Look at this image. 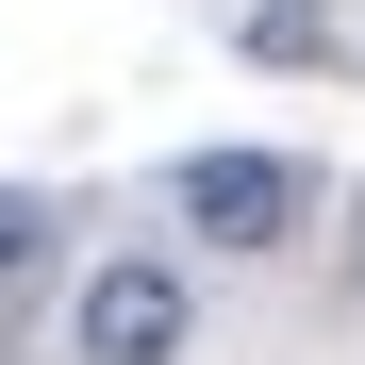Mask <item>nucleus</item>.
<instances>
[{"instance_id":"obj_1","label":"nucleus","mask_w":365,"mask_h":365,"mask_svg":"<svg viewBox=\"0 0 365 365\" xmlns=\"http://www.w3.org/2000/svg\"><path fill=\"white\" fill-rule=\"evenodd\" d=\"M182 316H200V299H182L166 250H116V266L67 282V349L83 365H182Z\"/></svg>"},{"instance_id":"obj_2","label":"nucleus","mask_w":365,"mask_h":365,"mask_svg":"<svg viewBox=\"0 0 365 365\" xmlns=\"http://www.w3.org/2000/svg\"><path fill=\"white\" fill-rule=\"evenodd\" d=\"M182 232H216V250H282L299 216H316V166L299 150H182Z\"/></svg>"},{"instance_id":"obj_3","label":"nucleus","mask_w":365,"mask_h":365,"mask_svg":"<svg viewBox=\"0 0 365 365\" xmlns=\"http://www.w3.org/2000/svg\"><path fill=\"white\" fill-rule=\"evenodd\" d=\"M50 250H67V216H50L34 182H0V332H17V299L50 282Z\"/></svg>"},{"instance_id":"obj_4","label":"nucleus","mask_w":365,"mask_h":365,"mask_svg":"<svg viewBox=\"0 0 365 365\" xmlns=\"http://www.w3.org/2000/svg\"><path fill=\"white\" fill-rule=\"evenodd\" d=\"M232 34H250V67H332V50H349V17H332V0H250Z\"/></svg>"}]
</instances>
